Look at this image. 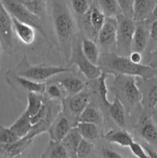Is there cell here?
Wrapping results in <instances>:
<instances>
[{
	"mask_svg": "<svg viewBox=\"0 0 157 158\" xmlns=\"http://www.w3.org/2000/svg\"><path fill=\"white\" fill-rule=\"evenodd\" d=\"M155 19H157V3L155 4V7H154V9H153V11H152V15H151L150 18L149 19V20H148L147 22L149 23H150L151 22L153 21V20H155Z\"/></svg>",
	"mask_w": 157,
	"mask_h": 158,
	"instance_id": "obj_44",
	"label": "cell"
},
{
	"mask_svg": "<svg viewBox=\"0 0 157 158\" xmlns=\"http://www.w3.org/2000/svg\"><path fill=\"white\" fill-rule=\"evenodd\" d=\"M117 34V21L115 18L106 17L105 23L97 35V40L100 46L109 50L114 47L115 50Z\"/></svg>",
	"mask_w": 157,
	"mask_h": 158,
	"instance_id": "obj_11",
	"label": "cell"
},
{
	"mask_svg": "<svg viewBox=\"0 0 157 158\" xmlns=\"http://www.w3.org/2000/svg\"><path fill=\"white\" fill-rule=\"evenodd\" d=\"M62 106L61 100H52L45 97L42 109L35 115L31 117L32 130L25 137L34 140V138L39 134L48 132L52 122L58 114L62 113Z\"/></svg>",
	"mask_w": 157,
	"mask_h": 158,
	"instance_id": "obj_4",
	"label": "cell"
},
{
	"mask_svg": "<svg viewBox=\"0 0 157 158\" xmlns=\"http://www.w3.org/2000/svg\"><path fill=\"white\" fill-rule=\"evenodd\" d=\"M99 6L106 17L115 18L119 13V5L116 0H98Z\"/></svg>",
	"mask_w": 157,
	"mask_h": 158,
	"instance_id": "obj_33",
	"label": "cell"
},
{
	"mask_svg": "<svg viewBox=\"0 0 157 158\" xmlns=\"http://www.w3.org/2000/svg\"><path fill=\"white\" fill-rule=\"evenodd\" d=\"M146 49L148 50V53L150 55L157 50V19L149 23V40Z\"/></svg>",
	"mask_w": 157,
	"mask_h": 158,
	"instance_id": "obj_34",
	"label": "cell"
},
{
	"mask_svg": "<svg viewBox=\"0 0 157 158\" xmlns=\"http://www.w3.org/2000/svg\"><path fill=\"white\" fill-rule=\"evenodd\" d=\"M117 21L116 44L115 53L120 56H129L132 52V43L135 22L131 17L123 15L122 12L115 17Z\"/></svg>",
	"mask_w": 157,
	"mask_h": 158,
	"instance_id": "obj_6",
	"label": "cell"
},
{
	"mask_svg": "<svg viewBox=\"0 0 157 158\" xmlns=\"http://www.w3.org/2000/svg\"><path fill=\"white\" fill-rule=\"evenodd\" d=\"M0 43L8 54L14 52V29L12 18L0 0Z\"/></svg>",
	"mask_w": 157,
	"mask_h": 158,
	"instance_id": "obj_10",
	"label": "cell"
},
{
	"mask_svg": "<svg viewBox=\"0 0 157 158\" xmlns=\"http://www.w3.org/2000/svg\"><path fill=\"white\" fill-rule=\"evenodd\" d=\"M2 49L1 43H0V58H1V52H2ZM0 67H1V65H0Z\"/></svg>",
	"mask_w": 157,
	"mask_h": 158,
	"instance_id": "obj_47",
	"label": "cell"
},
{
	"mask_svg": "<svg viewBox=\"0 0 157 158\" xmlns=\"http://www.w3.org/2000/svg\"><path fill=\"white\" fill-rule=\"evenodd\" d=\"M103 117L100 111L90 103L83 110L78 117V121L89 122V123H95L96 125L101 124L103 123Z\"/></svg>",
	"mask_w": 157,
	"mask_h": 158,
	"instance_id": "obj_28",
	"label": "cell"
},
{
	"mask_svg": "<svg viewBox=\"0 0 157 158\" xmlns=\"http://www.w3.org/2000/svg\"><path fill=\"white\" fill-rule=\"evenodd\" d=\"M9 127L19 138L26 137L32 127L31 117L29 115L27 111L25 110L24 112L15 120V122Z\"/></svg>",
	"mask_w": 157,
	"mask_h": 158,
	"instance_id": "obj_24",
	"label": "cell"
},
{
	"mask_svg": "<svg viewBox=\"0 0 157 158\" xmlns=\"http://www.w3.org/2000/svg\"><path fill=\"white\" fill-rule=\"evenodd\" d=\"M154 0H133L132 19L135 22H147L155 6Z\"/></svg>",
	"mask_w": 157,
	"mask_h": 158,
	"instance_id": "obj_19",
	"label": "cell"
},
{
	"mask_svg": "<svg viewBox=\"0 0 157 158\" xmlns=\"http://www.w3.org/2000/svg\"><path fill=\"white\" fill-rule=\"evenodd\" d=\"M71 4L75 13L80 16L86 15L91 7L88 0H71Z\"/></svg>",
	"mask_w": 157,
	"mask_h": 158,
	"instance_id": "obj_38",
	"label": "cell"
},
{
	"mask_svg": "<svg viewBox=\"0 0 157 158\" xmlns=\"http://www.w3.org/2000/svg\"><path fill=\"white\" fill-rule=\"evenodd\" d=\"M43 158H65L68 157L67 151L61 142L49 140L44 152L41 154Z\"/></svg>",
	"mask_w": 157,
	"mask_h": 158,
	"instance_id": "obj_27",
	"label": "cell"
},
{
	"mask_svg": "<svg viewBox=\"0 0 157 158\" xmlns=\"http://www.w3.org/2000/svg\"><path fill=\"white\" fill-rule=\"evenodd\" d=\"M94 151V144L90 140L82 138L76 151L77 157H89Z\"/></svg>",
	"mask_w": 157,
	"mask_h": 158,
	"instance_id": "obj_36",
	"label": "cell"
},
{
	"mask_svg": "<svg viewBox=\"0 0 157 158\" xmlns=\"http://www.w3.org/2000/svg\"><path fill=\"white\" fill-rule=\"evenodd\" d=\"M52 20L60 51L65 60L69 62L76 34L75 21L65 0H53Z\"/></svg>",
	"mask_w": 157,
	"mask_h": 158,
	"instance_id": "obj_1",
	"label": "cell"
},
{
	"mask_svg": "<svg viewBox=\"0 0 157 158\" xmlns=\"http://www.w3.org/2000/svg\"><path fill=\"white\" fill-rule=\"evenodd\" d=\"M141 80L143 84H138L143 95L141 103L148 110H154L157 106V77Z\"/></svg>",
	"mask_w": 157,
	"mask_h": 158,
	"instance_id": "obj_12",
	"label": "cell"
},
{
	"mask_svg": "<svg viewBox=\"0 0 157 158\" xmlns=\"http://www.w3.org/2000/svg\"><path fill=\"white\" fill-rule=\"evenodd\" d=\"M72 127L70 120L60 113L58 117L52 122V125L48 130L49 138L53 141L61 142Z\"/></svg>",
	"mask_w": 157,
	"mask_h": 158,
	"instance_id": "obj_15",
	"label": "cell"
},
{
	"mask_svg": "<svg viewBox=\"0 0 157 158\" xmlns=\"http://www.w3.org/2000/svg\"><path fill=\"white\" fill-rule=\"evenodd\" d=\"M69 63L78 66V70L87 80L94 81L103 73L101 67L91 63L83 54L81 47V38L76 35L72 44V53Z\"/></svg>",
	"mask_w": 157,
	"mask_h": 158,
	"instance_id": "obj_8",
	"label": "cell"
},
{
	"mask_svg": "<svg viewBox=\"0 0 157 158\" xmlns=\"http://www.w3.org/2000/svg\"><path fill=\"white\" fill-rule=\"evenodd\" d=\"M89 100L90 97L86 89L75 95L65 97L62 100V113L70 120V122L72 120L78 122L79 115L90 103Z\"/></svg>",
	"mask_w": 157,
	"mask_h": 158,
	"instance_id": "obj_9",
	"label": "cell"
},
{
	"mask_svg": "<svg viewBox=\"0 0 157 158\" xmlns=\"http://www.w3.org/2000/svg\"><path fill=\"white\" fill-rule=\"evenodd\" d=\"M24 1H33V0H24Z\"/></svg>",
	"mask_w": 157,
	"mask_h": 158,
	"instance_id": "obj_50",
	"label": "cell"
},
{
	"mask_svg": "<svg viewBox=\"0 0 157 158\" xmlns=\"http://www.w3.org/2000/svg\"><path fill=\"white\" fill-rule=\"evenodd\" d=\"M57 83L62 86L66 94V97L75 95L86 89L88 83L81 79L74 77H66L57 80Z\"/></svg>",
	"mask_w": 157,
	"mask_h": 158,
	"instance_id": "obj_21",
	"label": "cell"
},
{
	"mask_svg": "<svg viewBox=\"0 0 157 158\" xmlns=\"http://www.w3.org/2000/svg\"><path fill=\"white\" fill-rule=\"evenodd\" d=\"M82 138L83 137L80 135L76 126L72 127L67 135L63 138L61 143H62L67 151L68 157H77V148Z\"/></svg>",
	"mask_w": 157,
	"mask_h": 158,
	"instance_id": "obj_23",
	"label": "cell"
},
{
	"mask_svg": "<svg viewBox=\"0 0 157 158\" xmlns=\"http://www.w3.org/2000/svg\"><path fill=\"white\" fill-rule=\"evenodd\" d=\"M155 77H157V68H155Z\"/></svg>",
	"mask_w": 157,
	"mask_h": 158,
	"instance_id": "obj_48",
	"label": "cell"
},
{
	"mask_svg": "<svg viewBox=\"0 0 157 158\" xmlns=\"http://www.w3.org/2000/svg\"><path fill=\"white\" fill-rule=\"evenodd\" d=\"M81 47L85 56L93 64L99 65V49L93 40L86 37H81Z\"/></svg>",
	"mask_w": 157,
	"mask_h": 158,
	"instance_id": "obj_26",
	"label": "cell"
},
{
	"mask_svg": "<svg viewBox=\"0 0 157 158\" xmlns=\"http://www.w3.org/2000/svg\"><path fill=\"white\" fill-rule=\"evenodd\" d=\"M129 58L132 63L139 64L143 61V53L136 51H132L131 53L129 55Z\"/></svg>",
	"mask_w": 157,
	"mask_h": 158,
	"instance_id": "obj_42",
	"label": "cell"
},
{
	"mask_svg": "<svg viewBox=\"0 0 157 158\" xmlns=\"http://www.w3.org/2000/svg\"><path fill=\"white\" fill-rule=\"evenodd\" d=\"M109 111L111 117L119 127L125 128L126 126V108L118 98L115 97L109 106Z\"/></svg>",
	"mask_w": 157,
	"mask_h": 158,
	"instance_id": "obj_25",
	"label": "cell"
},
{
	"mask_svg": "<svg viewBox=\"0 0 157 158\" xmlns=\"http://www.w3.org/2000/svg\"><path fill=\"white\" fill-rule=\"evenodd\" d=\"M129 149L134 156L138 158H147L148 156L145 151L144 148L139 143L135 141H132V143L129 145Z\"/></svg>",
	"mask_w": 157,
	"mask_h": 158,
	"instance_id": "obj_40",
	"label": "cell"
},
{
	"mask_svg": "<svg viewBox=\"0 0 157 158\" xmlns=\"http://www.w3.org/2000/svg\"><path fill=\"white\" fill-rule=\"evenodd\" d=\"M107 75V73L103 71L100 77L97 80H95V81L97 82V91H98V94L99 96L100 99H101L102 102H103L105 106H109L110 105L111 102L108 100V93H109V90H108L107 84H106Z\"/></svg>",
	"mask_w": 157,
	"mask_h": 158,
	"instance_id": "obj_32",
	"label": "cell"
},
{
	"mask_svg": "<svg viewBox=\"0 0 157 158\" xmlns=\"http://www.w3.org/2000/svg\"><path fill=\"white\" fill-rule=\"evenodd\" d=\"M48 95V98L52 100H62L66 97V94L62 88V86L58 83H49L46 85V93Z\"/></svg>",
	"mask_w": 157,
	"mask_h": 158,
	"instance_id": "obj_35",
	"label": "cell"
},
{
	"mask_svg": "<svg viewBox=\"0 0 157 158\" xmlns=\"http://www.w3.org/2000/svg\"><path fill=\"white\" fill-rule=\"evenodd\" d=\"M19 137L11 130V128L0 125V144H8L18 140Z\"/></svg>",
	"mask_w": 157,
	"mask_h": 158,
	"instance_id": "obj_37",
	"label": "cell"
},
{
	"mask_svg": "<svg viewBox=\"0 0 157 158\" xmlns=\"http://www.w3.org/2000/svg\"><path fill=\"white\" fill-rule=\"evenodd\" d=\"M139 133L144 142L157 149V124L152 117L146 114L140 117Z\"/></svg>",
	"mask_w": 157,
	"mask_h": 158,
	"instance_id": "obj_13",
	"label": "cell"
},
{
	"mask_svg": "<svg viewBox=\"0 0 157 158\" xmlns=\"http://www.w3.org/2000/svg\"><path fill=\"white\" fill-rule=\"evenodd\" d=\"M111 90L115 97L124 105L126 112L130 113L134 107L142 103L143 95L135 77L121 74L115 75Z\"/></svg>",
	"mask_w": 157,
	"mask_h": 158,
	"instance_id": "obj_3",
	"label": "cell"
},
{
	"mask_svg": "<svg viewBox=\"0 0 157 158\" xmlns=\"http://www.w3.org/2000/svg\"><path fill=\"white\" fill-rule=\"evenodd\" d=\"M23 5L34 15L44 19L46 15V0L24 1L20 0Z\"/></svg>",
	"mask_w": 157,
	"mask_h": 158,
	"instance_id": "obj_31",
	"label": "cell"
},
{
	"mask_svg": "<svg viewBox=\"0 0 157 158\" xmlns=\"http://www.w3.org/2000/svg\"><path fill=\"white\" fill-rule=\"evenodd\" d=\"M12 71L21 77H26L35 81L44 82L55 76L72 72V69L71 68L55 66H33L29 63L27 56L25 55L22 57L21 60L14 70Z\"/></svg>",
	"mask_w": 157,
	"mask_h": 158,
	"instance_id": "obj_5",
	"label": "cell"
},
{
	"mask_svg": "<svg viewBox=\"0 0 157 158\" xmlns=\"http://www.w3.org/2000/svg\"><path fill=\"white\" fill-rule=\"evenodd\" d=\"M83 23L85 27L93 38L96 39L98 32L103 27L106 16L102 10L95 6H91L86 15H83Z\"/></svg>",
	"mask_w": 157,
	"mask_h": 158,
	"instance_id": "obj_14",
	"label": "cell"
},
{
	"mask_svg": "<svg viewBox=\"0 0 157 158\" xmlns=\"http://www.w3.org/2000/svg\"><path fill=\"white\" fill-rule=\"evenodd\" d=\"M99 65L102 70L108 74L132 76L143 80L155 77V68L150 65L136 64L129 60V56H120L113 52H107L99 57Z\"/></svg>",
	"mask_w": 157,
	"mask_h": 158,
	"instance_id": "obj_2",
	"label": "cell"
},
{
	"mask_svg": "<svg viewBox=\"0 0 157 158\" xmlns=\"http://www.w3.org/2000/svg\"><path fill=\"white\" fill-rule=\"evenodd\" d=\"M143 148H144L145 151H146V154H147L148 157H152V158H157V151L152 147L151 145L148 144L146 142H144L143 144Z\"/></svg>",
	"mask_w": 157,
	"mask_h": 158,
	"instance_id": "obj_43",
	"label": "cell"
},
{
	"mask_svg": "<svg viewBox=\"0 0 157 158\" xmlns=\"http://www.w3.org/2000/svg\"><path fill=\"white\" fill-rule=\"evenodd\" d=\"M7 77L12 80V82H14L16 85L19 86L22 89L28 93H37V94H45L46 93V84L43 82H38L35 80H30L26 77H21L12 71H9L7 73Z\"/></svg>",
	"mask_w": 157,
	"mask_h": 158,
	"instance_id": "obj_18",
	"label": "cell"
},
{
	"mask_svg": "<svg viewBox=\"0 0 157 158\" xmlns=\"http://www.w3.org/2000/svg\"><path fill=\"white\" fill-rule=\"evenodd\" d=\"M104 139L109 143L123 148H129L133 141L132 134L125 130H112L105 134Z\"/></svg>",
	"mask_w": 157,
	"mask_h": 158,
	"instance_id": "obj_22",
	"label": "cell"
},
{
	"mask_svg": "<svg viewBox=\"0 0 157 158\" xmlns=\"http://www.w3.org/2000/svg\"><path fill=\"white\" fill-rule=\"evenodd\" d=\"M151 56H152V57H153V58H155V59H152V60H156V61H157V50L155 51V52H153V53H152Z\"/></svg>",
	"mask_w": 157,
	"mask_h": 158,
	"instance_id": "obj_46",
	"label": "cell"
},
{
	"mask_svg": "<svg viewBox=\"0 0 157 158\" xmlns=\"http://www.w3.org/2000/svg\"><path fill=\"white\" fill-rule=\"evenodd\" d=\"M80 135L86 140L93 141L99 137L98 125L89 122L78 121L76 124Z\"/></svg>",
	"mask_w": 157,
	"mask_h": 158,
	"instance_id": "obj_30",
	"label": "cell"
},
{
	"mask_svg": "<svg viewBox=\"0 0 157 158\" xmlns=\"http://www.w3.org/2000/svg\"><path fill=\"white\" fill-rule=\"evenodd\" d=\"M12 23L14 32L22 43L26 45H31L34 43L35 40V28L15 18H12Z\"/></svg>",
	"mask_w": 157,
	"mask_h": 158,
	"instance_id": "obj_20",
	"label": "cell"
},
{
	"mask_svg": "<svg viewBox=\"0 0 157 158\" xmlns=\"http://www.w3.org/2000/svg\"><path fill=\"white\" fill-rule=\"evenodd\" d=\"M32 139L22 137L13 143L0 144V155L6 157H21L32 146Z\"/></svg>",
	"mask_w": 157,
	"mask_h": 158,
	"instance_id": "obj_16",
	"label": "cell"
},
{
	"mask_svg": "<svg viewBox=\"0 0 157 158\" xmlns=\"http://www.w3.org/2000/svg\"><path fill=\"white\" fill-rule=\"evenodd\" d=\"M119 9L123 15L132 18L133 0H116Z\"/></svg>",
	"mask_w": 157,
	"mask_h": 158,
	"instance_id": "obj_39",
	"label": "cell"
},
{
	"mask_svg": "<svg viewBox=\"0 0 157 158\" xmlns=\"http://www.w3.org/2000/svg\"><path fill=\"white\" fill-rule=\"evenodd\" d=\"M152 118H153V120H155V122L157 124V112H154L153 115H152Z\"/></svg>",
	"mask_w": 157,
	"mask_h": 158,
	"instance_id": "obj_45",
	"label": "cell"
},
{
	"mask_svg": "<svg viewBox=\"0 0 157 158\" xmlns=\"http://www.w3.org/2000/svg\"><path fill=\"white\" fill-rule=\"evenodd\" d=\"M149 23L148 22L135 23V28L132 38V51L143 53L146 49L149 40Z\"/></svg>",
	"mask_w": 157,
	"mask_h": 158,
	"instance_id": "obj_17",
	"label": "cell"
},
{
	"mask_svg": "<svg viewBox=\"0 0 157 158\" xmlns=\"http://www.w3.org/2000/svg\"><path fill=\"white\" fill-rule=\"evenodd\" d=\"M44 94L37 93H28L27 106L26 110L30 117L35 115L42 109L44 103Z\"/></svg>",
	"mask_w": 157,
	"mask_h": 158,
	"instance_id": "obj_29",
	"label": "cell"
},
{
	"mask_svg": "<svg viewBox=\"0 0 157 158\" xmlns=\"http://www.w3.org/2000/svg\"><path fill=\"white\" fill-rule=\"evenodd\" d=\"M154 111H155V112H157V106H155V110H154Z\"/></svg>",
	"mask_w": 157,
	"mask_h": 158,
	"instance_id": "obj_49",
	"label": "cell"
},
{
	"mask_svg": "<svg viewBox=\"0 0 157 158\" xmlns=\"http://www.w3.org/2000/svg\"><path fill=\"white\" fill-rule=\"evenodd\" d=\"M103 156L106 158H121L124 157L122 154H119L118 152L112 150L108 149V148H103Z\"/></svg>",
	"mask_w": 157,
	"mask_h": 158,
	"instance_id": "obj_41",
	"label": "cell"
},
{
	"mask_svg": "<svg viewBox=\"0 0 157 158\" xmlns=\"http://www.w3.org/2000/svg\"><path fill=\"white\" fill-rule=\"evenodd\" d=\"M1 1L12 18L30 25L35 28V30L38 31L45 39H47V35L43 26V19L32 13L22 3L20 0H1Z\"/></svg>",
	"mask_w": 157,
	"mask_h": 158,
	"instance_id": "obj_7",
	"label": "cell"
}]
</instances>
